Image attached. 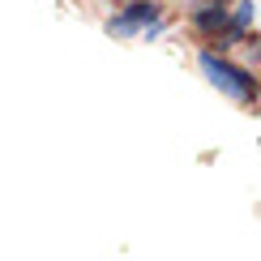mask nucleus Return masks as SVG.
<instances>
[{"instance_id":"obj_1","label":"nucleus","mask_w":261,"mask_h":261,"mask_svg":"<svg viewBox=\"0 0 261 261\" xmlns=\"http://www.w3.org/2000/svg\"><path fill=\"white\" fill-rule=\"evenodd\" d=\"M201 69H205V77L219 86V90H227L231 99H240V103H253V99H257V82L248 77L244 69H236V64L219 60L214 51H201Z\"/></svg>"},{"instance_id":"obj_2","label":"nucleus","mask_w":261,"mask_h":261,"mask_svg":"<svg viewBox=\"0 0 261 261\" xmlns=\"http://www.w3.org/2000/svg\"><path fill=\"white\" fill-rule=\"evenodd\" d=\"M141 26H150V30L159 26V5H154V0H137V5H128L120 17L107 21V30H112V35H137Z\"/></svg>"},{"instance_id":"obj_3","label":"nucleus","mask_w":261,"mask_h":261,"mask_svg":"<svg viewBox=\"0 0 261 261\" xmlns=\"http://www.w3.org/2000/svg\"><path fill=\"white\" fill-rule=\"evenodd\" d=\"M193 21H197V30H201L205 39H214V35L227 26V9H223V0H201V5L193 9Z\"/></svg>"}]
</instances>
